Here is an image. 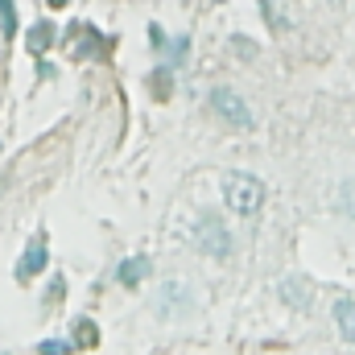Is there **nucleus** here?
Instances as JSON below:
<instances>
[{"mask_svg":"<svg viewBox=\"0 0 355 355\" xmlns=\"http://www.w3.org/2000/svg\"><path fill=\"white\" fill-rule=\"evenodd\" d=\"M223 202L236 215H257L265 207V182L248 170H227L223 174Z\"/></svg>","mask_w":355,"mask_h":355,"instance_id":"obj_1","label":"nucleus"},{"mask_svg":"<svg viewBox=\"0 0 355 355\" xmlns=\"http://www.w3.org/2000/svg\"><path fill=\"white\" fill-rule=\"evenodd\" d=\"M54 21H37L33 29H29V37H25V46H29V54H46L50 46H54Z\"/></svg>","mask_w":355,"mask_h":355,"instance_id":"obj_7","label":"nucleus"},{"mask_svg":"<svg viewBox=\"0 0 355 355\" xmlns=\"http://www.w3.org/2000/svg\"><path fill=\"white\" fill-rule=\"evenodd\" d=\"M194 244H198L207 257H215V261H223V257L232 252V236H227L223 219H215V215H202V219L194 223Z\"/></svg>","mask_w":355,"mask_h":355,"instance_id":"obj_3","label":"nucleus"},{"mask_svg":"<svg viewBox=\"0 0 355 355\" xmlns=\"http://www.w3.org/2000/svg\"><path fill=\"white\" fill-rule=\"evenodd\" d=\"M62 293H67V281H62V277H54V281H50V293H46V302L54 306V302H58Z\"/></svg>","mask_w":355,"mask_h":355,"instance_id":"obj_15","label":"nucleus"},{"mask_svg":"<svg viewBox=\"0 0 355 355\" xmlns=\"http://www.w3.org/2000/svg\"><path fill=\"white\" fill-rule=\"evenodd\" d=\"M0 190H4V178H0Z\"/></svg>","mask_w":355,"mask_h":355,"instance_id":"obj_18","label":"nucleus"},{"mask_svg":"<svg viewBox=\"0 0 355 355\" xmlns=\"http://www.w3.org/2000/svg\"><path fill=\"white\" fill-rule=\"evenodd\" d=\"M149 42H153V46H162V50H166V33H162V29H157V25H149Z\"/></svg>","mask_w":355,"mask_h":355,"instance_id":"obj_16","label":"nucleus"},{"mask_svg":"<svg viewBox=\"0 0 355 355\" xmlns=\"http://www.w3.org/2000/svg\"><path fill=\"white\" fill-rule=\"evenodd\" d=\"M211 112L219 116V120H227L232 128H240V132H248L257 120H252V107L236 95L232 87H211Z\"/></svg>","mask_w":355,"mask_h":355,"instance_id":"obj_2","label":"nucleus"},{"mask_svg":"<svg viewBox=\"0 0 355 355\" xmlns=\"http://www.w3.org/2000/svg\"><path fill=\"white\" fill-rule=\"evenodd\" d=\"M335 322H339L343 343L355 347V297H339V302H335Z\"/></svg>","mask_w":355,"mask_h":355,"instance_id":"obj_6","label":"nucleus"},{"mask_svg":"<svg viewBox=\"0 0 355 355\" xmlns=\"http://www.w3.org/2000/svg\"><path fill=\"white\" fill-rule=\"evenodd\" d=\"M67 37H71V54H75V58H107V50H112V42H107L91 21H75V25L67 29Z\"/></svg>","mask_w":355,"mask_h":355,"instance_id":"obj_4","label":"nucleus"},{"mask_svg":"<svg viewBox=\"0 0 355 355\" xmlns=\"http://www.w3.org/2000/svg\"><path fill=\"white\" fill-rule=\"evenodd\" d=\"M62 4H67V0H50V8H62Z\"/></svg>","mask_w":355,"mask_h":355,"instance_id":"obj_17","label":"nucleus"},{"mask_svg":"<svg viewBox=\"0 0 355 355\" xmlns=\"http://www.w3.org/2000/svg\"><path fill=\"white\" fill-rule=\"evenodd\" d=\"M339 207H343L347 219H355V178L352 182H343V190H339Z\"/></svg>","mask_w":355,"mask_h":355,"instance_id":"obj_13","label":"nucleus"},{"mask_svg":"<svg viewBox=\"0 0 355 355\" xmlns=\"http://www.w3.org/2000/svg\"><path fill=\"white\" fill-rule=\"evenodd\" d=\"M149 257H128L124 265L116 268V277H120V285H141L145 277H149Z\"/></svg>","mask_w":355,"mask_h":355,"instance_id":"obj_8","label":"nucleus"},{"mask_svg":"<svg viewBox=\"0 0 355 355\" xmlns=\"http://www.w3.org/2000/svg\"><path fill=\"white\" fill-rule=\"evenodd\" d=\"M170 87H174V83H170V71H157V75H153V95H157V99H170Z\"/></svg>","mask_w":355,"mask_h":355,"instance_id":"obj_14","label":"nucleus"},{"mask_svg":"<svg viewBox=\"0 0 355 355\" xmlns=\"http://www.w3.org/2000/svg\"><path fill=\"white\" fill-rule=\"evenodd\" d=\"M37 352L42 355H67V352H75V343H71V339H42Z\"/></svg>","mask_w":355,"mask_h":355,"instance_id":"obj_12","label":"nucleus"},{"mask_svg":"<svg viewBox=\"0 0 355 355\" xmlns=\"http://www.w3.org/2000/svg\"><path fill=\"white\" fill-rule=\"evenodd\" d=\"M0 33H4V37L17 33V4H12V0H0Z\"/></svg>","mask_w":355,"mask_h":355,"instance_id":"obj_11","label":"nucleus"},{"mask_svg":"<svg viewBox=\"0 0 355 355\" xmlns=\"http://www.w3.org/2000/svg\"><path fill=\"white\" fill-rule=\"evenodd\" d=\"M50 261V252H46V236H33L29 244H25V252H21V261H17V277L21 281H29V277H37L42 268Z\"/></svg>","mask_w":355,"mask_h":355,"instance_id":"obj_5","label":"nucleus"},{"mask_svg":"<svg viewBox=\"0 0 355 355\" xmlns=\"http://www.w3.org/2000/svg\"><path fill=\"white\" fill-rule=\"evenodd\" d=\"M281 297H285L289 306L306 310V302H310V289H306V281H302V277H285V281H281Z\"/></svg>","mask_w":355,"mask_h":355,"instance_id":"obj_10","label":"nucleus"},{"mask_svg":"<svg viewBox=\"0 0 355 355\" xmlns=\"http://www.w3.org/2000/svg\"><path fill=\"white\" fill-rule=\"evenodd\" d=\"M71 343H75V347H83V352H91V347H99V327H95L91 318H75Z\"/></svg>","mask_w":355,"mask_h":355,"instance_id":"obj_9","label":"nucleus"}]
</instances>
